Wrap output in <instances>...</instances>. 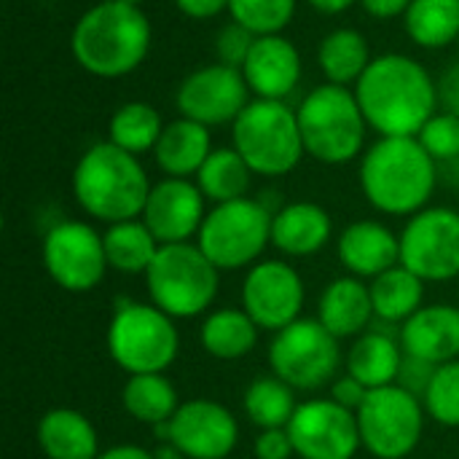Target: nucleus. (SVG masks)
Masks as SVG:
<instances>
[{
	"label": "nucleus",
	"instance_id": "f257e3e1",
	"mask_svg": "<svg viewBox=\"0 0 459 459\" xmlns=\"http://www.w3.org/2000/svg\"><path fill=\"white\" fill-rule=\"evenodd\" d=\"M352 91L379 137H417L441 105L430 70L401 51L374 56Z\"/></svg>",
	"mask_w": 459,
	"mask_h": 459
},
{
	"label": "nucleus",
	"instance_id": "f03ea898",
	"mask_svg": "<svg viewBox=\"0 0 459 459\" xmlns=\"http://www.w3.org/2000/svg\"><path fill=\"white\" fill-rule=\"evenodd\" d=\"M153 30L140 5L102 0L83 11L70 35V51L94 78H124L151 54Z\"/></svg>",
	"mask_w": 459,
	"mask_h": 459
},
{
	"label": "nucleus",
	"instance_id": "7ed1b4c3",
	"mask_svg": "<svg viewBox=\"0 0 459 459\" xmlns=\"http://www.w3.org/2000/svg\"><path fill=\"white\" fill-rule=\"evenodd\" d=\"M436 183V159L417 137H379L360 156V191L385 215L411 218L430 207Z\"/></svg>",
	"mask_w": 459,
	"mask_h": 459
},
{
	"label": "nucleus",
	"instance_id": "20e7f679",
	"mask_svg": "<svg viewBox=\"0 0 459 459\" xmlns=\"http://www.w3.org/2000/svg\"><path fill=\"white\" fill-rule=\"evenodd\" d=\"M153 183L140 156L126 153L110 140L94 143L73 167V196L78 207L102 223L140 218Z\"/></svg>",
	"mask_w": 459,
	"mask_h": 459
},
{
	"label": "nucleus",
	"instance_id": "39448f33",
	"mask_svg": "<svg viewBox=\"0 0 459 459\" xmlns=\"http://www.w3.org/2000/svg\"><path fill=\"white\" fill-rule=\"evenodd\" d=\"M307 156L339 167L363 156L368 121L350 86L320 83L296 108Z\"/></svg>",
	"mask_w": 459,
	"mask_h": 459
},
{
	"label": "nucleus",
	"instance_id": "423d86ee",
	"mask_svg": "<svg viewBox=\"0 0 459 459\" xmlns=\"http://www.w3.org/2000/svg\"><path fill=\"white\" fill-rule=\"evenodd\" d=\"M151 304L172 320H191L210 315L218 299L221 269L202 253L196 242L161 245L151 269L145 272Z\"/></svg>",
	"mask_w": 459,
	"mask_h": 459
},
{
	"label": "nucleus",
	"instance_id": "0eeeda50",
	"mask_svg": "<svg viewBox=\"0 0 459 459\" xmlns=\"http://www.w3.org/2000/svg\"><path fill=\"white\" fill-rule=\"evenodd\" d=\"M231 145L258 178L290 175L307 156L299 116L282 100H250L231 124Z\"/></svg>",
	"mask_w": 459,
	"mask_h": 459
},
{
	"label": "nucleus",
	"instance_id": "6e6552de",
	"mask_svg": "<svg viewBox=\"0 0 459 459\" xmlns=\"http://www.w3.org/2000/svg\"><path fill=\"white\" fill-rule=\"evenodd\" d=\"M108 352L113 363L132 374H164L180 352L175 320L153 304L124 301L108 325Z\"/></svg>",
	"mask_w": 459,
	"mask_h": 459
},
{
	"label": "nucleus",
	"instance_id": "1a4fd4ad",
	"mask_svg": "<svg viewBox=\"0 0 459 459\" xmlns=\"http://www.w3.org/2000/svg\"><path fill=\"white\" fill-rule=\"evenodd\" d=\"M272 218L274 212L250 196L212 204L196 234V245L221 272L250 269L272 245Z\"/></svg>",
	"mask_w": 459,
	"mask_h": 459
},
{
	"label": "nucleus",
	"instance_id": "9d476101",
	"mask_svg": "<svg viewBox=\"0 0 459 459\" xmlns=\"http://www.w3.org/2000/svg\"><path fill=\"white\" fill-rule=\"evenodd\" d=\"M342 360V342L317 317H299L277 331L269 344L272 374L296 393H317L333 385Z\"/></svg>",
	"mask_w": 459,
	"mask_h": 459
},
{
	"label": "nucleus",
	"instance_id": "9b49d317",
	"mask_svg": "<svg viewBox=\"0 0 459 459\" xmlns=\"http://www.w3.org/2000/svg\"><path fill=\"white\" fill-rule=\"evenodd\" d=\"M425 403L401 385L371 390L358 409L363 449L377 459H406L422 441Z\"/></svg>",
	"mask_w": 459,
	"mask_h": 459
},
{
	"label": "nucleus",
	"instance_id": "f8f14e48",
	"mask_svg": "<svg viewBox=\"0 0 459 459\" xmlns=\"http://www.w3.org/2000/svg\"><path fill=\"white\" fill-rule=\"evenodd\" d=\"M401 266L425 282L459 277V210L425 207L401 231Z\"/></svg>",
	"mask_w": 459,
	"mask_h": 459
},
{
	"label": "nucleus",
	"instance_id": "ddd939ff",
	"mask_svg": "<svg viewBox=\"0 0 459 459\" xmlns=\"http://www.w3.org/2000/svg\"><path fill=\"white\" fill-rule=\"evenodd\" d=\"M43 266L67 293L94 290L110 269L102 234L83 221H59L43 237Z\"/></svg>",
	"mask_w": 459,
	"mask_h": 459
},
{
	"label": "nucleus",
	"instance_id": "4468645a",
	"mask_svg": "<svg viewBox=\"0 0 459 459\" xmlns=\"http://www.w3.org/2000/svg\"><path fill=\"white\" fill-rule=\"evenodd\" d=\"M178 113L204 126H231L250 105V89L242 70L212 62L191 70L175 91Z\"/></svg>",
	"mask_w": 459,
	"mask_h": 459
},
{
	"label": "nucleus",
	"instance_id": "2eb2a0df",
	"mask_svg": "<svg viewBox=\"0 0 459 459\" xmlns=\"http://www.w3.org/2000/svg\"><path fill=\"white\" fill-rule=\"evenodd\" d=\"M288 436L299 459H352L363 446L358 414L333 398L301 401L288 425Z\"/></svg>",
	"mask_w": 459,
	"mask_h": 459
},
{
	"label": "nucleus",
	"instance_id": "dca6fc26",
	"mask_svg": "<svg viewBox=\"0 0 459 459\" xmlns=\"http://www.w3.org/2000/svg\"><path fill=\"white\" fill-rule=\"evenodd\" d=\"M156 430L164 441L178 446L186 459H229L239 441L237 417L210 398L180 403L175 417Z\"/></svg>",
	"mask_w": 459,
	"mask_h": 459
},
{
	"label": "nucleus",
	"instance_id": "f3484780",
	"mask_svg": "<svg viewBox=\"0 0 459 459\" xmlns=\"http://www.w3.org/2000/svg\"><path fill=\"white\" fill-rule=\"evenodd\" d=\"M304 280L288 261H258L242 282V309L261 331H282L301 317Z\"/></svg>",
	"mask_w": 459,
	"mask_h": 459
},
{
	"label": "nucleus",
	"instance_id": "a211bd4d",
	"mask_svg": "<svg viewBox=\"0 0 459 459\" xmlns=\"http://www.w3.org/2000/svg\"><path fill=\"white\" fill-rule=\"evenodd\" d=\"M204 204L207 199L196 186V180L164 178L153 183L140 218L153 231L159 245L191 242L207 218Z\"/></svg>",
	"mask_w": 459,
	"mask_h": 459
},
{
	"label": "nucleus",
	"instance_id": "6ab92c4d",
	"mask_svg": "<svg viewBox=\"0 0 459 459\" xmlns=\"http://www.w3.org/2000/svg\"><path fill=\"white\" fill-rule=\"evenodd\" d=\"M301 54L293 40L285 35H261L255 38L245 65L242 75L247 81V89L255 100H288L296 86L301 83Z\"/></svg>",
	"mask_w": 459,
	"mask_h": 459
},
{
	"label": "nucleus",
	"instance_id": "aec40b11",
	"mask_svg": "<svg viewBox=\"0 0 459 459\" xmlns=\"http://www.w3.org/2000/svg\"><path fill=\"white\" fill-rule=\"evenodd\" d=\"M336 253L352 277L377 280L401 264V237L379 221H355L342 231Z\"/></svg>",
	"mask_w": 459,
	"mask_h": 459
},
{
	"label": "nucleus",
	"instance_id": "412c9836",
	"mask_svg": "<svg viewBox=\"0 0 459 459\" xmlns=\"http://www.w3.org/2000/svg\"><path fill=\"white\" fill-rule=\"evenodd\" d=\"M401 347L406 355L433 366L459 360V307L430 304L401 325Z\"/></svg>",
	"mask_w": 459,
	"mask_h": 459
},
{
	"label": "nucleus",
	"instance_id": "4be33fe9",
	"mask_svg": "<svg viewBox=\"0 0 459 459\" xmlns=\"http://www.w3.org/2000/svg\"><path fill=\"white\" fill-rule=\"evenodd\" d=\"M333 237V221L317 202H290L272 218V245L288 258H309Z\"/></svg>",
	"mask_w": 459,
	"mask_h": 459
},
{
	"label": "nucleus",
	"instance_id": "5701e85b",
	"mask_svg": "<svg viewBox=\"0 0 459 459\" xmlns=\"http://www.w3.org/2000/svg\"><path fill=\"white\" fill-rule=\"evenodd\" d=\"M374 301L371 288L360 277H336L320 296L317 304V320L342 342V339H358L366 333V328L374 320Z\"/></svg>",
	"mask_w": 459,
	"mask_h": 459
},
{
	"label": "nucleus",
	"instance_id": "b1692460",
	"mask_svg": "<svg viewBox=\"0 0 459 459\" xmlns=\"http://www.w3.org/2000/svg\"><path fill=\"white\" fill-rule=\"evenodd\" d=\"M212 134L210 126L191 121L186 116H178L164 124V132L153 148L156 167L164 172V178H196L207 156L212 153Z\"/></svg>",
	"mask_w": 459,
	"mask_h": 459
},
{
	"label": "nucleus",
	"instance_id": "393cba45",
	"mask_svg": "<svg viewBox=\"0 0 459 459\" xmlns=\"http://www.w3.org/2000/svg\"><path fill=\"white\" fill-rule=\"evenodd\" d=\"M35 438L46 459H97L100 438L86 414L78 409H51L38 420Z\"/></svg>",
	"mask_w": 459,
	"mask_h": 459
},
{
	"label": "nucleus",
	"instance_id": "a878e982",
	"mask_svg": "<svg viewBox=\"0 0 459 459\" xmlns=\"http://www.w3.org/2000/svg\"><path fill=\"white\" fill-rule=\"evenodd\" d=\"M403 363V347L401 339L385 333V331H366L355 339L344 358V368L350 377H355L368 390L398 385Z\"/></svg>",
	"mask_w": 459,
	"mask_h": 459
},
{
	"label": "nucleus",
	"instance_id": "bb28decb",
	"mask_svg": "<svg viewBox=\"0 0 459 459\" xmlns=\"http://www.w3.org/2000/svg\"><path fill=\"white\" fill-rule=\"evenodd\" d=\"M371 59V46L355 27H336L317 46V67L325 81L336 86H355Z\"/></svg>",
	"mask_w": 459,
	"mask_h": 459
},
{
	"label": "nucleus",
	"instance_id": "cd10ccee",
	"mask_svg": "<svg viewBox=\"0 0 459 459\" xmlns=\"http://www.w3.org/2000/svg\"><path fill=\"white\" fill-rule=\"evenodd\" d=\"M261 328L245 309H215L204 317L199 342L204 352L215 360H242L258 344Z\"/></svg>",
	"mask_w": 459,
	"mask_h": 459
},
{
	"label": "nucleus",
	"instance_id": "c85d7f7f",
	"mask_svg": "<svg viewBox=\"0 0 459 459\" xmlns=\"http://www.w3.org/2000/svg\"><path fill=\"white\" fill-rule=\"evenodd\" d=\"M102 242H105L108 266L118 274H132V277L134 274L145 277L161 247L153 231L143 223V218L110 223L102 231Z\"/></svg>",
	"mask_w": 459,
	"mask_h": 459
},
{
	"label": "nucleus",
	"instance_id": "c756f323",
	"mask_svg": "<svg viewBox=\"0 0 459 459\" xmlns=\"http://www.w3.org/2000/svg\"><path fill=\"white\" fill-rule=\"evenodd\" d=\"M124 411L140 425H167L180 409L178 390L164 374H132L121 387Z\"/></svg>",
	"mask_w": 459,
	"mask_h": 459
},
{
	"label": "nucleus",
	"instance_id": "7c9ffc66",
	"mask_svg": "<svg viewBox=\"0 0 459 459\" xmlns=\"http://www.w3.org/2000/svg\"><path fill=\"white\" fill-rule=\"evenodd\" d=\"M371 288V301H374V315L382 323L390 325H403L411 315H417L425 304V280H420L414 272L406 266H393L377 280L368 282Z\"/></svg>",
	"mask_w": 459,
	"mask_h": 459
},
{
	"label": "nucleus",
	"instance_id": "2f4dec72",
	"mask_svg": "<svg viewBox=\"0 0 459 459\" xmlns=\"http://www.w3.org/2000/svg\"><path fill=\"white\" fill-rule=\"evenodd\" d=\"M403 27L420 48H446L459 40V0H411Z\"/></svg>",
	"mask_w": 459,
	"mask_h": 459
},
{
	"label": "nucleus",
	"instance_id": "473e14b6",
	"mask_svg": "<svg viewBox=\"0 0 459 459\" xmlns=\"http://www.w3.org/2000/svg\"><path fill=\"white\" fill-rule=\"evenodd\" d=\"M194 180L202 188L207 202L223 204V202H234V199L247 196L250 183H253V169L237 153L234 145L231 148H215Z\"/></svg>",
	"mask_w": 459,
	"mask_h": 459
},
{
	"label": "nucleus",
	"instance_id": "72a5a7b5",
	"mask_svg": "<svg viewBox=\"0 0 459 459\" xmlns=\"http://www.w3.org/2000/svg\"><path fill=\"white\" fill-rule=\"evenodd\" d=\"M161 132H164V121L159 110L143 100L118 105L108 121V140L134 156L153 153Z\"/></svg>",
	"mask_w": 459,
	"mask_h": 459
},
{
	"label": "nucleus",
	"instance_id": "f704fd0d",
	"mask_svg": "<svg viewBox=\"0 0 459 459\" xmlns=\"http://www.w3.org/2000/svg\"><path fill=\"white\" fill-rule=\"evenodd\" d=\"M242 406H245V417L258 430H277V428L290 425L299 409V401H296V390L272 374V377H261L250 382V387L245 390Z\"/></svg>",
	"mask_w": 459,
	"mask_h": 459
},
{
	"label": "nucleus",
	"instance_id": "c9c22d12",
	"mask_svg": "<svg viewBox=\"0 0 459 459\" xmlns=\"http://www.w3.org/2000/svg\"><path fill=\"white\" fill-rule=\"evenodd\" d=\"M296 5L299 0H229V16L258 38L282 35L296 16Z\"/></svg>",
	"mask_w": 459,
	"mask_h": 459
},
{
	"label": "nucleus",
	"instance_id": "e433bc0d",
	"mask_svg": "<svg viewBox=\"0 0 459 459\" xmlns=\"http://www.w3.org/2000/svg\"><path fill=\"white\" fill-rule=\"evenodd\" d=\"M422 403L433 422L444 428H459V360L436 368Z\"/></svg>",
	"mask_w": 459,
	"mask_h": 459
},
{
	"label": "nucleus",
	"instance_id": "4c0bfd02",
	"mask_svg": "<svg viewBox=\"0 0 459 459\" xmlns=\"http://www.w3.org/2000/svg\"><path fill=\"white\" fill-rule=\"evenodd\" d=\"M422 148L436 159V161H452L459 159V116L457 113H436L422 132L417 134Z\"/></svg>",
	"mask_w": 459,
	"mask_h": 459
},
{
	"label": "nucleus",
	"instance_id": "58836bf2",
	"mask_svg": "<svg viewBox=\"0 0 459 459\" xmlns=\"http://www.w3.org/2000/svg\"><path fill=\"white\" fill-rule=\"evenodd\" d=\"M258 35H253L247 27L237 24V22H229L218 30L215 35V56L221 65H229V67H237L242 70L253 43H255Z\"/></svg>",
	"mask_w": 459,
	"mask_h": 459
},
{
	"label": "nucleus",
	"instance_id": "ea45409f",
	"mask_svg": "<svg viewBox=\"0 0 459 459\" xmlns=\"http://www.w3.org/2000/svg\"><path fill=\"white\" fill-rule=\"evenodd\" d=\"M438 366L422 360V358H414V355H406L403 352V363H401V374H398V385L409 393H414L417 398H425L430 382H433V374H436Z\"/></svg>",
	"mask_w": 459,
	"mask_h": 459
},
{
	"label": "nucleus",
	"instance_id": "a19ab883",
	"mask_svg": "<svg viewBox=\"0 0 459 459\" xmlns=\"http://www.w3.org/2000/svg\"><path fill=\"white\" fill-rule=\"evenodd\" d=\"M255 459H293L296 457V446L288 436V428H277V430H261L255 444H253Z\"/></svg>",
	"mask_w": 459,
	"mask_h": 459
},
{
	"label": "nucleus",
	"instance_id": "79ce46f5",
	"mask_svg": "<svg viewBox=\"0 0 459 459\" xmlns=\"http://www.w3.org/2000/svg\"><path fill=\"white\" fill-rule=\"evenodd\" d=\"M368 387L366 385H360L355 377H350L347 371L342 374V377H336V382L331 385V395L328 398H333L339 406H344V409H350V411H355L358 414V409L363 406V401L368 398Z\"/></svg>",
	"mask_w": 459,
	"mask_h": 459
},
{
	"label": "nucleus",
	"instance_id": "37998d69",
	"mask_svg": "<svg viewBox=\"0 0 459 459\" xmlns=\"http://www.w3.org/2000/svg\"><path fill=\"white\" fill-rule=\"evenodd\" d=\"M175 8L194 22H210L229 11V0H175Z\"/></svg>",
	"mask_w": 459,
	"mask_h": 459
},
{
	"label": "nucleus",
	"instance_id": "c03bdc74",
	"mask_svg": "<svg viewBox=\"0 0 459 459\" xmlns=\"http://www.w3.org/2000/svg\"><path fill=\"white\" fill-rule=\"evenodd\" d=\"M360 8L371 16V19H379V22H390V19H398V16H406L411 0H358Z\"/></svg>",
	"mask_w": 459,
	"mask_h": 459
},
{
	"label": "nucleus",
	"instance_id": "a18cd8bd",
	"mask_svg": "<svg viewBox=\"0 0 459 459\" xmlns=\"http://www.w3.org/2000/svg\"><path fill=\"white\" fill-rule=\"evenodd\" d=\"M438 97H441V102L446 105L449 113L459 116V67L449 70L444 75V81L438 83Z\"/></svg>",
	"mask_w": 459,
	"mask_h": 459
},
{
	"label": "nucleus",
	"instance_id": "49530a36",
	"mask_svg": "<svg viewBox=\"0 0 459 459\" xmlns=\"http://www.w3.org/2000/svg\"><path fill=\"white\" fill-rule=\"evenodd\" d=\"M97 459H156V455L143 449V446L121 444V446H110L108 452H102Z\"/></svg>",
	"mask_w": 459,
	"mask_h": 459
},
{
	"label": "nucleus",
	"instance_id": "de8ad7c7",
	"mask_svg": "<svg viewBox=\"0 0 459 459\" xmlns=\"http://www.w3.org/2000/svg\"><path fill=\"white\" fill-rule=\"evenodd\" d=\"M315 11L320 13H328V16H336V13H344L350 11L358 0H307Z\"/></svg>",
	"mask_w": 459,
	"mask_h": 459
},
{
	"label": "nucleus",
	"instance_id": "09e8293b",
	"mask_svg": "<svg viewBox=\"0 0 459 459\" xmlns=\"http://www.w3.org/2000/svg\"><path fill=\"white\" fill-rule=\"evenodd\" d=\"M153 455H156V459H186L183 457V452H180L178 446H172L169 441H164Z\"/></svg>",
	"mask_w": 459,
	"mask_h": 459
},
{
	"label": "nucleus",
	"instance_id": "8fccbe9b",
	"mask_svg": "<svg viewBox=\"0 0 459 459\" xmlns=\"http://www.w3.org/2000/svg\"><path fill=\"white\" fill-rule=\"evenodd\" d=\"M121 3H129V5H140L143 8V3H148V0H121Z\"/></svg>",
	"mask_w": 459,
	"mask_h": 459
},
{
	"label": "nucleus",
	"instance_id": "3c124183",
	"mask_svg": "<svg viewBox=\"0 0 459 459\" xmlns=\"http://www.w3.org/2000/svg\"><path fill=\"white\" fill-rule=\"evenodd\" d=\"M457 48H459V40H457Z\"/></svg>",
	"mask_w": 459,
	"mask_h": 459
}]
</instances>
